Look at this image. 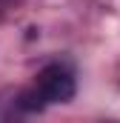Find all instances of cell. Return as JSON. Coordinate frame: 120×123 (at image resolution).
<instances>
[{"label": "cell", "instance_id": "obj_1", "mask_svg": "<svg viewBox=\"0 0 120 123\" xmlns=\"http://www.w3.org/2000/svg\"><path fill=\"white\" fill-rule=\"evenodd\" d=\"M34 92L40 94L43 103H66V100L74 97V77L63 66L52 63V66L40 69L37 83H34Z\"/></svg>", "mask_w": 120, "mask_h": 123}]
</instances>
